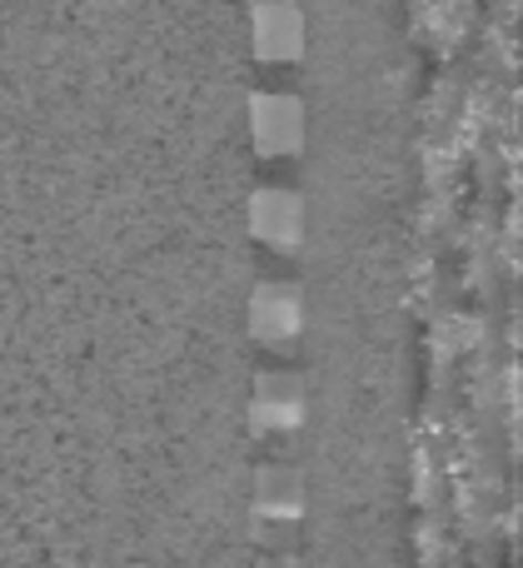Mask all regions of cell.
Masks as SVG:
<instances>
[{
    "instance_id": "5b68a950",
    "label": "cell",
    "mask_w": 523,
    "mask_h": 568,
    "mask_svg": "<svg viewBox=\"0 0 523 568\" xmlns=\"http://www.w3.org/2000/svg\"><path fill=\"white\" fill-rule=\"evenodd\" d=\"M305 419V399L299 384L289 374H259V394H255V424L259 429H295Z\"/></svg>"
},
{
    "instance_id": "277c9868",
    "label": "cell",
    "mask_w": 523,
    "mask_h": 568,
    "mask_svg": "<svg viewBox=\"0 0 523 568\" xmlns=\"http://www.w3.org/2000/svg\"><path fill=\"white\" fill-rule=\"evenodd\" d=\"M249 26H255V45L259 55H295L299 40H305V16H299V6H289V0H269V6H255L249 10Z\"/></svg>"
},
{
    "instance_id": "6da1fadb",
    "label": "cell",
    "mask_w": 523,
    "mask_h": 568,
    "mask_svg": "<svg viewBox=\"0 0 523 568\" xmlns=\"http://www.w3.org/2000/svg\"><path fill=\"white\" fill-rule=\"evenodd\" d=\"M249 125H255V140L259 150H295L299 135H305V110H299L295 95H285V90H259L255 100H249Z\"/></svg>"
},
{
    "instance_id": "7a4b0ae2",
    "label": "cell",
    "mask_w": 523,
    "mask_h": 568,
    "mask_svg": "<svg viewBox=\"0 0 523 568\" xmlns=\"http://www.w3.org/2000/svg\"><path fill=\"white\" fill-rule=\"evenodd\" d=\"M299 225H305L299 195H289V190H275V185L255 190V200H249V230H255L259 240H269V245H295Z\"/></svg>"
},
{
    "instance_id": "3957f363",
    "label": "cell",
    "mask_w": 523,
    "mask_h": 568,
    "mask_svg": "<svg viewBox=\"0 0 523 568\" xmlns=\"http://www.w3.org/2000/svg\"><path fill=\"white\" fill-rule=\"evenodd\" d=\"M249 324L265 339H289L299 329V294L279 280L255 284V294H249Z\"/></svg>"
},
{
    "instance_id": "8992f818",
    "label": "cell",
    "mask_w": 523,
    "mask_h": 568,
    "mask_svg": "<svg viewBox=\"0 0 523 568\" xmlns=\"http://www.w3.org/2000/svg\"><path fill=\"white\" fill-rule=\"evenodd\" d=\"M259 509L269 514V519H295L299 514V479L289 469H265L259 474Z\"/></svg>"
}]
</instances>
